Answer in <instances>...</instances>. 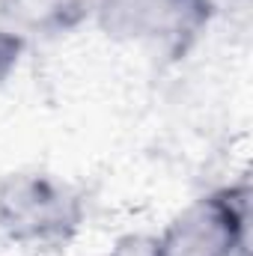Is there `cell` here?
Wrapping results in <instances>:
<instances>
[{"label":"cell","mask_w":253,"mask_h":256,"mask_svg":"<svg viewBox=\"0 0 253 256\" xmlns=\"http://www.w3.org/2000/svg\"><path fill=\"white\" fill-rule=\"evenodd\" d=\"M84 220V196L51 173L18 170L0 179V232L18 248L60 250L78 238Z\"/></svg>","instance_id":"cell-1"},{"label":"cell","mask_w":253,"mask_h":256,"mask_svg":"<svg viewBox=\"0 0 253 256\" xmlns=\"http://www.w3.org/2000/svg\"><path fill=\"white\" fill-rule=\"evenodd\" d=\"M212 0H96V27L122 45L185 57L214 21Z\"/></svg>","instance_id":"cell-2"},{"label":"cell","mask_w":253,"mask_h":256,"mask_svg":"<svg viewBox=\"0 0 253 256\" xmlns=\"http://www.w3.org/2000/svg\"><path fill=\"white\" fill-rule=\"evenodd\" d=\"M250 188L224 185L190 200L158 232L164 256H248Z\"/></svg>","instance_id":"cell-3"},{"label":"cell","mask_w":253,"mask_h":256,"mask_svg":"<svg viewBox=\"0 0 253 256\" xmlns=\"http://www.w3.org/2000/svg\"><path fill=\"white\" fill-rule=\"evenodd\" d=\"M96 0H0V21L24 36H63L92 21Z\"/></svg>","instance_id":"cell-4"},{"label":"cell","mask_w":253,"mask_h":256,"mask_svg":"<svg viewBox=\"0 0 253 256\" xmlns=\"http://www.w3.org/2000/svg\"><path fill=\"white\" fill-rule=\"evenodd\" d=\"M24 54H27V36L0 21V90L15 78V72L24 63Z\"/></svg>","instance_id":"cell-5"},{"label":"cell","mask_w":253,"mask_h":256,"mask_svg":"<svg viewBox=\"0 0 253 256\" xmlns=\"http://www.w3.org/2000/svg\"><path fill=\"white\" fill-rule=\"evenodd\" d=\"M104 256H164L158 232H126Z\"/></svg>","instance_id":"cell-6"},{"label":"cell","mask_w":253,"mask_h":256,"mask_svg":"<svg viewBox=\"0 0 253 256\" xmlns=\"http://www.w3.org/2000/svg\"><path fill=\"white\" fill-rule=\"evenodd\" d=\"M248 0H212V6H214V12H220V9H236V6H244Z\"/></svg>","instance_id":"cell-7"}]
</instances>
